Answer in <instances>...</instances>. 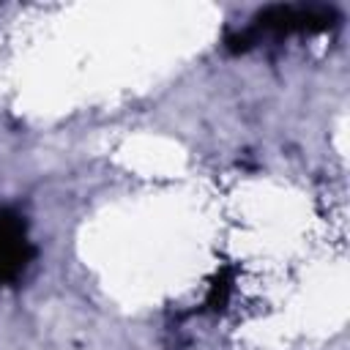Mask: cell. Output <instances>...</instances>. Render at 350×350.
<instances>
[{
	"mask_svg": "<svg viewBox=\"0 0 350 350\" xmlns=\"http://www.w3.org/2000/svg\"><path fill=\"white\" fill-rule=\"evenodd\" d=\"M339 11L334 5H317V3H282L268 5L257 11L246 27L227 33L224 46L232 55L249 52L262 38H284V36H304V33H325L339 25Z\"/></svg>",
	"mask_w": 350,
	"mask_h": 350,
	"instance_id": "1",
	"label": "cell"
},
{
	"mask_svg": "<svg viewBox=\"0 0 350 350\" xmlns=\"http://www.w3.org/2000/svg\"><path fill=\"white\" fill-rule=\"evenodd\" d=\"M36 260V246L27 238V221L11 208H0V287L16 282Z\"/></svg>",
	"mask_w": 350,
	"mask_h": 350,
	"instance_id": "2",
	"label": "cell"
},
{
	"mask_svg": "<svg viewBox=\"0 0 350 350\" xmlns=\"http://www.w3.org/2000/svg\"><path fill=\"white\" fill-rule=\"evenodd\" d=\"M230 290H232L230 279H224V276H216V282H213V284H211V290H208L205 306H208V309H221V306L227 304V295H230Z\"/></svg>",
	"mask_w": 350,
	"mask_h": 350,
	"instance_id": "3",
	"label": "cell"
}]
</instances>
